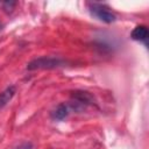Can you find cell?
I'll list each match as a JSON object with an SVG mask.
<instances>
[{
  "label": "cell",
  "instance_id": "cell-1",
  "mask_svg": "<svg viewBox=\"0 0 149 149\" xmlns=\"http://www.w3.org/2000/svg\"><path fill=\"white\" fill-rule=\"evenodd\" d=\"M65 62L59 57H40L35 58L31 62L27 64L28 70H40V69H56L59 66H63Z\"/></svg>",
  "mask_w": 149,
  "mask_h": 149
},
{
  "label": "cell",
  "instance_id": "cell-2",
  "mask_svg": "<svg viewBox=\"0 0 149 149\" xmlns=\"http://www.w3.org/2000/svg\"><path fill=\"white\" fill-rule=\"evenodd\" d=\"M90 12L97 19H99L100 21L106 22V23H112L116 20L115 14L113 12H111L109 8H107L106 6L100 5V3H90Z\"/></svg>",
  "mask_w": 149,
  "mask_h": 149
},
{
  "label": "cell",
  "instance_id": "cell-3",
  "mask_svg": "<svg viewBox=\"0 0 149 149\" xmlns=\"http://www.w3.org/2000/svg\"><path fill=\"white\" fill-rule=\"evenodd\" d=\"M15 94V86H8L0 93V109H2L14 97Z\"/></svg>",
  "mask_w": 149,
  "mask_h": 149
},
{
  "label": "cell",
  "instance_id": "cell-4",
  "mask_svg": "<svg viewBox=\"0 0 149 149\" xmlns=\"http://www.w3.org/2000/svg\"><path fill=\"white\" fill-rule=\"evenodd\" d=\"M130 37L134 41H146L148 38V28L146 26H137L133 29Z\"/></svg>",
  "mask_w": 149,
  "mask_h": 149
},
{
  "label": "cell",
  "instance_id": "cell-5",
  "mask_svg": "<svg viewBox=\"0 0 149 149\" xmlns=\"http://www.w3.org/2000/svg\"><path fill=\"white\" fill-rule=\"evenodd\" d=\"M68 114H69V107L65 104H61L51 113V116L55 120H63V119H65L68 116Z\"/></svg>",
  "mask_w": 149,
  "mask_h": 149
},
{
  "label": "cell",
  "instance_id": "cell-6",
  "mask_svg": "<svg viewBox=\"0 0 149 149\" xmlns=\"http://www.w3.org/2000/svg\"><path fill=\"white\" fill-rule=\"evenodd\" d=\"M16 149H33V143L31 142H23L19 147H16Z\"/></svg>",
  "mask_w": 149,
  "mask_h": 149
},
{
  "label": "cell",
  "instance_id": "cell-7",
  "mask_svg": "<svg viewBox=\"0 0 149 149\" xmlns=\"http://www.w3.org/2000/svg\"><path fill=\"white\" fill-rule=\"evenodd\" d=\"M1 28H2V24H1V22H0V29H1Z\"/></svg>",
  "mask_w": 149,
  "mask_h": 149
}]
</instances>
